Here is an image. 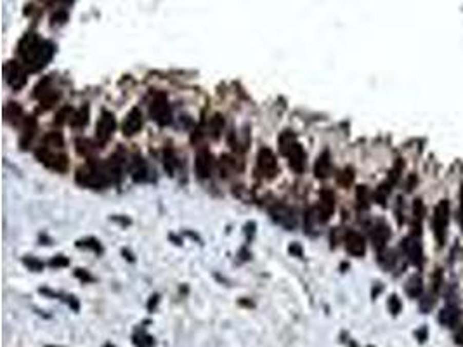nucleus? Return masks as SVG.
I'll list each match as a JSON object with an SVG mask.
<instances>
[{
    "label": "nucleus",
    "mask_w": 463,
    "mask_h": 347,
    "mask_svg": "<svg viewBox=\"0 0 463 347\" xmlns=\"http://www.w3.org/2000/svg\"><path fill=\"white\" fill-rule=\"evenodd\" d=\"M224 125H226V122H224V117L219 115V113L210 118V122H208V134H210V138L215 139V141L221 138L222 130H224Z\"/></svg>",
    "instance_id": "412c9836"
},
{
    "label": "nucleus",
    "mask_w": 463,
    "mask_h": 347,
    "mask_svg": "<svg viewBox=\"0 0 463 347\" xmlns=\"http://www.w3.org/2000/svg\"><path fill=\"white\" fill-rule=\"evenodd\" d=\"M402 246H404L408 257L413 260L415 264H420L421 262V246H420L418 241L408 238V240H404V245H402Z\"/></svg>",
    "instance_id": "b1692460"
},
{
    "label": "nucleus",
    "mask_w": 463,
    "mask_h": 347,
    "mask_svg": "<svg viewBox=\"0 0 463 347\" xmlns=\"http://www.w3.org/2000/svg\"><path fill=\"white\" fill-rule=\"evenodd\" d=\"M4 117H6V120L9 123H20L23 117V109L17 103H7L6 104V109H4Z\"/></svg>",
    "instance_id": "4be33fe9"
},
{
    "label": "nucleus",
    "mask_w": 463,
    "mask_h": 347,
    "mask_svg": "<svg viewBox=\"0 0 463 347\" xmlns=\"http://www.w3.org/2000/svg\"><path fill=\"white\" fill-rule=\"evenodd\" d=\"M75 149H76V153H79L80 157L90 158V157H92V153H94V149H95V146L90 143L89 139L79 138V139L75 141Z\"/></svg>",
    "instance_id": "393cba45"
},
{
    "label": "nucleus",
    "mask_w": 463,
    "mask_h": 347,
    "mask_svg": "<svg viewBox=\"0 0 463 347\" xmlns=\"http://www.w3.org/2000/svg\"><path fill=\"white\" fill-rule=\"evenodd\" d=\"M128 170H130V177L134 179L136 182H144L149 179V168H148V163H146V160L141 157V155H134L130 160V167H128Z\"/></svg>",
    "instance_id": "ddd939ff"
},
{
    "label": "nucleus",
    "mask_w": 463,
    "mask_h": 347,
    "mask_svg": "<svg viewBox=\"0 0 463 347\" xmlns=\"http://www.w3.org/2000/svg\"><path fill=\"white\" fill-rule=\"evenodd\" d=\"M132 339H134V345L136 347H151V345L155 344L153 337H149L148 333H146L144 328H139V330L134 333V337H132Z\"/></svg>",
    "instance_id": "c756f323"
},
{
    "label": "nucleus",
    "mask_w": 463,
    "mask_h": 347,
    "mask_svg": "<svg viewBox=\"0 0 463 347\" xmlns=\"http://www.w3.org/2000/svg\"><path fill=\"white\" fill-rule=\"evenodd\" d=\"M141 127H143V115H141V109L139 108H132L130 111H128V115L125 117V120H123V125H122V130H123V136H136L137 132L141 130Z\"/></svg>",
    "instance_id": "f8f14e48"
},
{
    "label": "nucleus",
    "mask_w": 463,
    "mask_h": 347,
    "mask_svg": "<svg viewBox=\"0 0 463 347\" xmlns=\"http://www.w3.org/2000/svg\"><path fill=\"white\" fill-rule=\"evenodd\" d=\"M406 292L410 297H420L421 294V280L420 276H413L406 285Z\"/></svg>",
    "instance_id": "7c9ffc66"
},
{
    "label": "nucleus",
    "mask_w": 463,
    "mask_h": 347,
    "mask_svg": "<svg viewBox=\"0 0 463 347\" xmlns=\"http://www.w3.org/2000/svg\"><path fill=\"white\" fill-rule=\"evenodd\" d=\"M47 347H56V345H47Z\"/></svg>",
    "instance_id": "8fccbe9b"
},
{
    "label": "nucleus",
    "mask_w": 463,
    "mask_h": 347,
    "mask_svg": "<svg viewBox=\"0 0 463 347\" xmlns=\"http://www.w3.org/2000/svg\"><path fill=\"white\" fill-rule=\"evenodd\" d=\"M356 198H357V205L359 208H366L370 205V191L366 186H359L356 191Z\"/></svg>",
    "instance_id": "473e14b6"
},
{
    "label": "nucleus",
    "mask_w": 463,
    "mask_h": 347,
    "mask_svg": "<svg viewBox=\"0 0 463 347\" xmlns=\"http://www.w3.org/2000/svg\"><path fill=\"white\" fill-rule=\"evenodd\" d=\"M448 221H449L448 202H441L437 205V208H435V216L432 219V227H434V233L439 241L444 240V231H446V227H448Z\"/></svg>",
    "instance_id": "1a4fd4ad"
},
{
    "label": "nucleus",
    "mask_w": 463,
    "mask_h": 347,
    "mask_svg": "<svg viewBox=\"0 0 463 347\" xmlns=\"http://www.w3.org/2000/svg\"><path fill=\"white\" fill-rule=\"evenodd\" d=\"M387 195H389V188H387V186H380V188L377 189V193H375V200H377L380 205H385Z\"/></svg>",
    "instance_id": "58836bf2"
},
{
    "label": "nucleus",
    "mask_w": 463,
    "mask_h": 347,
    "mask_svg": "<svg viewBox=\"0 0 463 347\" xmlns=\"http://www.w3.org/2000/svg\"><path fill=\"white\" fill-rule=\"evenodd\" d=\"M59 98H61V94L57 92V90H50L49 94H45L42 99H38L40 101V106H38V111H47V109H50L59 101Z\"/></svg>",
    "instance_id": "cd10ccee"
},
{
    "label": "nucleus",
    "mask_w": 463,
    "mask_h": 347,
    "mask_svg": "<svg viewBox=\"0 0 463 347\" xmlns=\"http://www.w3.org/2000/svg\"><path fill=\"white\" fill-rule=\"evenodd\" d=\"M257 168L265 179H274L278 174V162L269 148H262L257 155Z\"/></svg>",
    "instance_id": "20e7f679"
},
{
    "label": "nucleus",
    "mask_w": 463,
    "mask_h": 347,
    "mask_svg": "<svg viewBox=\"0 0 463 347\" xmlns=\"http://www.w3.org/2000/svg\"><path fill=\"white\" fill-rule=\"evenodd\" d=\"M290 254L297 255V257H302V248H300V245L293 243V245L290 246Z\"/></svg>",
    "instance_id": "37998d69"
},
{
    "label": "nucleus",
    "mask_w": 463,
    "mask_h": 347,
    "mask_svg": "<svg viewBox=\"0 0 463 347\" xmlns=\"http://www.w3.org/2000/svg\"><path fill=\"white\" fill-rule=\"evenodd\" d=\"M352 181H354V170H352L351 167L343 168V170L337 176V182L340 186H343V188H347V186L352 184Z\"/></svg>",
    "instance_id": "2f4dec72"
},
{
    "label": "nucleus",
    "mask_w": 463,
    "mask_h": 347,
    "mask_svg": "<svg viewBox=\"0 0 463 347\" xmlns=\"http://www.w3.org/2000/svg\"><path fill=\"white\" fill-rule=\"evenodd\" d=\"M75 276L79 278V280H82V281H94V278L89 275V273L85 271V269H76L75 271Z\"/></svg>",
    "instance_id": "79ce46f5"
},
{
    "label": "nucleus",
    "mask_w": 463,
    "mask_h": 347,
    "mask_svg": "<svg viewBox=\"0 0 463 347\" xmlns=\"http://www.w3.org/2000/svg\"><path fill=\"white\" fill-rule=\"evenodd\" d=\"M149 117L151 120H155L160 127H165L170 123V104H168V99L165 94H157L153 98V101L149 104Z\"/></svg>",
    "instance_id": "7ed1b4c3"
},
{
    "label": "nucleus",
    "mask_w": 463,
    "mask_h": 347,
    "mask_svg": "<svg viewBox=\"0 0 463 347\" xmlns=\"http://www.w3.org/2000/svg\"><path fill=\"white\" fill-rule=\"evenodd\" d=\"M76 184L84 186V188L90 189H104L111 182V177L106 170V165L98 163L95 160L90 158L84 167H80L76 170L75 176Z\"/></svg>",
    "instance_id": "f03ea898"
},
{
    "label": "nucleus",
    "mask_w": 463,
    "mask_h": 347,
    "mask_svg": "<svg viewBox=\"0 0 463 347\" xmlns=\"http://www.w3.org/2000/svg\"><path fill=\"white\" fill-rule=\"evenodd\" d=\"M68 20V14L64 11H57L56 14L52 16V25H63L64 21Z\"/></svg>",
    "instance_id": "a19ab883"
},
{
    "label": "nucleus",
    "mask_w": 463,
    "mask_h": 347,
    "mask_svg": "<svg viewBox=\"0 0 463 347\" xmlns=\"http://www.w3.org/2000/svg\"><path fill=\"white\" fill-rule=\"evenodd\" d=\"M52 170H56V172H66L68 170V158H66V155H56V157H54V162H52Z\"/></svg>",
    "instance_id": "72a5a7b5"
},
{
    "label": "nucleus",
    "mask_w": 463,
    "mask_h": 347,
    "mask_svg": "<svg viewBox=\"0 0 463 347\" xmlns=\"http://www.w3.org/2000/svg\"><path fill=\"white\" fill-rule=\"evenodd\" d=\"M389 309H391L392 314H399L401 313V300L397 299L396 295H392L391 299H389Z\"/></svg>",
    "instance_id": "ea45409f"
},
{
    "label": "nucleus",
    "mask_w": 463,
    "mask_h": 347,
    "mask_svg": "<svg viewBox=\"0 0 463 347\" xmlns=\"http://www.w3.org/2000/svg\"><path fill=\"white\" fill-rule=\"evenodd\" d=\"M23 262H25V266L30 269V271H35V273H40L44 269V262L35 257H31V255H28V257L23 259Z\"/></svg>",
    "instance_id": "c9c22d12"
},
{
    "label": "nucleus",
    "mask_w": 463,
    "mask_h": 347,
    "mask_svg": "<svg viewBox=\"0 0 463 347\" xmlns=\"http://www.w3.org/2000/svg\"><path fill=\"white\" fill-rule=\"evenodd\" d=\"M177 165H179V162H177V155H176V151H173V148L170 144L165 146V149H163V167H165V170L170 174V176H173Z\"/></svg>",
    "instance_id": "6ab92c4d"
},
{
    "label": "nucleus",
    "mask_w": 463,
    "mask_h": 347,
    "mask_svg": "<svg viewBox=\"0 0 463 347\" xmlns=\"http://www.w3.org/2000/svg\"><path fill=\"white\" fill-rule=\"evenodd\" d=\"M269 214H271V217L278 222V224H281L283 227H286V229H293V227L297 226L295 212H293V208H290L285 203H274L273 207L269 208Z\"/></svg>",
    "instance_id": "423d86ee"
},
{
    "label": "nucleus",
    "mask_w": 463,
    "mask_h": 347,
    "mask_svg": "<svg viewBox=\"0 0 463 347\" xmlns=\"http://www.w3.org/2000/svg\"><path fill=\"white\" fill-rule=\"evenodd\" d=\"M370 347H371V345H370Z\"/></svg>",
    "instance_id": "3c124183"
},
{
    "label": "nucleus",
    "mask_w": 463,
    "mask_h": 347,
    "mask_svg": "<svg viewBox=\"0 0 463 347\" xmlns=\"http://www.w3.org/2000/svg\"><path fill=\"white\" fill-rule=\"evenodd\" d=\"M439 321L442 323L444 326H455L458 323V309L455 307V305H448V307H444L441 314H439Z\"/></svg>",
    "instance_id": "5701e85b"
},
{
    "label": "nucleus",
    "mask_w": 463,
    "mask_h": 347,
    "mask_svg": "<svg viewBox=\"0 0 463 347\" xmlns=\"http://www.w3.org/2000/svg\"><path fill=\"white\" fill-rule=\"evenodd\" d=\"M71 115H73V109L70 106H64V108H61L56 113V117H54V123H56V125H63V123L68 120V118H71ZM68 122H70V120H68Z\"/></svg>",
    "instance_id": "f704fd0d"
},
{
    "label": "nucleus",
    "mask_w": 463,
    "mask_h": 347,
    "mask_svg": "<svg viewBox=\"0 0 463 347\" xmlns=\"http://www.w3.org/2000/svg\"><path fill=\"white\" fill-rule=\"evenodd\" d=\"M285 157L288 158V165H290L292 170H295L297 174L304 172V168H305V151H304V148L300 146L299 141L292 146V149L285 155Z\"/></svg>",
    "instance_id": "4468645a"
},
{
    "label": "nucleus",
    "mask_w": 463,
    "mask_h": 347,
    "mask_svg": "<svg viewBox=\"0 0 463 347\" xmlns=\"http://www.w3.org/2000/svg\"><path fill=\"white\" fill-rule=\"evenodd\" d=\"M50 266L52 267H66L68 264H70V260H68L66 257H64V255H56V257H52L50 259Z\"/></svg>",
    "instance_id": "4c0bfd02"
},
{
    "label": "nucleus",
    "mask_w": 463,
    "mask_h": 347,
    "mask_svg": "<svg viewBox=\"0 0 463 347\" xmlns=\"http://www.w3.org/2000/svg\"><path fill=\"white\" fill-rule=\"evenodd\" d=\"M89 122V106H82L80 109L73 111V115L70 118V125L73 129H84Z\"/></svg>",
    "instance_id": "aec40b11"
},
{
    "label": "nucleus",
    "mask_w": 463,
    "mask_h": 347,
    "mask_svg": "<svg viewBox=\"0 0 463 347\" xmlns=\"http://www.w3.org/2000/svg\"><path fill=\"white\" fill-rule=\"evenodd\" d=\"M76 246H84V248H89V250H94V252H101V245L98 240L94 238H85V240H80L79 243H76Z\"/></svg>",
    "instance_id": "e433bc0d"
},
{
    "label": "nucleus",
    "mask_w": 463,
    "mask_h": 347,
    "mask_svg": "<svg viewBox=\"0 0 463 347\" xmlns=\"http://www.w3.org/2000/svg\"><path fill=\"white\" fill-rule=\"evenodd\" d=\"M114 129H117V120H114L113 113L103 111L99 117L98 123H95V139L99 144H106L109 138L113 136Z\"/></svg>",
    "instance_id": "39448f33"
},
{
    "label": "nucleus",
    "mask_w": 463,
    "mask_h": 347,
    "mask_svg": "<svg viewBox=\"0 0 463 347\" xmlns=\"http://www.w3.org/2000/svg\"><path fill=\"white\" fill-rule=\"evenodd\" d=\"M104 347H114V345H111V344H106V345H104Z\"/></svg>",
    "instance_id": "09e8293b"
},
{
    "label": "nucleus",
    "mask_w": 463,
    "mask_h": 347,
    "mask_svg": "<svg viewBox=\"0 0 463 347\" xmlns=\"http://www.w3.org/2000/svg\"><path fill=\"white\" fill-rule=\"evenodd\" d=\"M460 200H461V203H463V188H461V193H460Z\"/></svg>",
    "instance_id": "de8ad7c7"
},
{
    "label": "nucleus",
    "mask_w": 463,
    "mask_h": 347,
    "mask_svg": "<svg viewBox=\"0 0 463 347\" xmlns=\"http://www.w3.org/2000/svg\"><path fill=\"white\" fill-rule=\"evenodd\" d=\"M157 302H158V295H155V297H151V300H149V304H148V307H149V311L151 309L155 307V305H157Z\"/></svg>",
    "instance_id": "49530a36"
},
{
    "label": "nucleus",
    "mask_w": 463,
    "mask_h": 347,
    "mask_svg": "<svg viewBox=\"0 0 463 347\" xmlns=\"http://www.w3.org/2000/svg\"><path fill=\"white\" fill-rule=\"evenodd\" d=\"M389 236H391V231H389V226L385 222H377L371 231V240H373V245L377 246L378 250H382L385 243H387Z\"/></svg>",
    "instance_id": "a211bd4d"
},
{
    "label": "nucleus",
    "mask_w": 463,
    "mask_h": 347,
    "mask_svg": "<svg viewBox=\"0 0 463 347\" xmlns=\"http://www.w3.org/2000/svg\"><path fill=\"white\" fill-rule=\"evenodd\" d=\"M44 146H47V148H63L64 146V139H63V134L61 132H49V134L44 136V141H42Z\"/></svg>",
    "instance_id": "bb28decb"
},
{
    "label": "nucleus",
    "mask_w": 463,
    "mask_h": 347,
    "mask_svg": "<svg viewBox=\"0 0 463 347\" xmlns=\"http://www.w3.org/2000/svg\"><path fill=\"white\" fill-rule=\"evenodd\" d=\"M416 335H418L420 342H425V337H427V328H421V332H418Z\"/></svg>",
    "instance_id": "a18cd8bd"
},
{
    "label": "nucleus",
    "mask_w": 463,
    "mask_h": 347,
    "mask_svg": "<svg viewBox=\"0 0 463 347\" xmlns=\"http://www.w3.org/2000/svg\"><path fill=\"white\" fill-rule=\"evenodd\" d=\"M345 248H347V252L351 255H354V257H361V255H364V252H366L364 238L359 235V233L349 231L345 235Z\"/></svg>",
    "instance_id": "2eb2a0df"
},
{
    "label": "nucleus",
    "mask_w": 463,
    "mask_h": 347,
    "mask_svg": "<svg viewBox=\"0 0 463 347\" xmlns=\"http://www.w3.org/2000/svg\"><path fill=\"white\" fill-rule=\"evenodd\" d=\"M212 168H214V160L212 155H210L208 149H200L198 155H196L195 160V172L200 179H208L212 176Z\"/></svg>",
    "instance_id": "9d476101"
},
{
    "label": "nucleus",
    "mask_w": 463,
    "mask_h": 347,
    "mask_svg": "<svg viewBox=\"0 0 463 347\" xmlns=\"http://www.w3.org/2000/svg\"><path fill=\"white\" fill-rule=\"evenodd\" d=\"M333 210H335V195L330 189H323L319 195V205H318V219L321 222H326L332 217Z\"/></svg>",
    "instance_id": "9b49d317"
},
{
    "label": "nucleus",
    "mask_w": 463,
    "mask_h": 347,
    "mask_svg": "<svg viewBox=\"0 0 463 347\" xmlns=\"http://www.w3.org/2000/svg\"><path fill=\"white\" fill-rule=\"evenodd\" d=\"M17 54L30 71H38L54 56V45L36 33H26L17 44Z\"/></svg>",
    "instance_id": "f257e3e1"
},
{
    "label": "nucleus",
    "mask_w": 463,
    "mask_h": 347,
    "mask_svg": "<svg viewBox=\"0 0 463 347\" xmlns=\"http://www.w3.org/2000/svg\"><path fill=\"white\" fill-rule=\"evenodd\" d=\"M295 143H297V139H295V136H293V132L285 130L281 136H279V151L283 155H286Z\"/></svg>",
    "instance_id": "c85d7f7f"
},
{
    "label": "nucleus",
    "mask_w": 463,
    "mask_h": 347,
    "mask_svg": "<svg viewBox=\"0 0 463 347\" xmlns=\"http://www.w3.org/2000/svg\"><path fill=\"white\" fill-rule=\"evenodd\" d=\"M35 132H36V120H35V117H25V118H23V132H21V139H20L21 149L30 148L31 139H33Z\"/></svg>",
    "instance_id": "dca6fc26"
},
{
    "label": "nucleus",
    "mask_w": 463,
    "mask_h": 347,
    "mask_svg": "<svg viewBox=\"0 0 463 347\" xmlns=\"http://www.w3.org/2000/svg\"><path fill=\"white\" fill-rule=\"evenodd\" d=\"M6 80L11 85V89L20 90L26 85V71L20 63L9 61L6 65Z\"/></svg>",
    "instance_id": "0eeeda50"
},
{
    "label": "nucleus",
    "mask_w": 463,
    "mask_h": 347,
    "mask_svg": "<svg viewBox=\"0 0 463 347\" xmlns=\"http://www.w3.org/2000/svg\"><path fill=\"white\" fill-rule=\"evenodd\" d=\"M106 170L111 177V182H120L123 177V170H125V153L122 149H117L106 162Z\"/></svg>",
    "instance_id": "6e6552de"
},
{
    "label": "nucleus",
    "mask_w": 463,
    "mask_h": 347,
    "mask_svg": "<svg viewBox=\"0 0 463 347\" xmlns=\"http://www.w3.org/2000/svg\"><path fill=\"white\" fill-rule=\"evenodd\" d=\"M455 340H456L458 345H463V326L460 328V330H458V333L455 335Z\"/></svg>",
    "instance_id": "c03bdc74"
},
{
    "label": "nucleus",
    "mask_w": 463,
    "mask_h": 347,
    "mask_svg": "<svg viewBox=\"0 0 463 347\" xmlns=\"http://www.w3.org/2000/svg\"><path fill=\"white\" fill-rule=\"evenodd\" d=\"M330 172H332V160H330V153L323 151L314 163V176L318 177V179H326V177L330 176Z\"/></svg>",
    "instance_id": "f3484780"
},
{
    "label": "nucleus",
    "mask_w": 463,
    "mask_h": 347,
    "mask_svg": "<svg viewBox=\"0 0 463 347\" xmlns=\"http://www.w3.org/2000/svg\"><path fill=\"white\" fill-rule=\"evenodd\" d=\"M50 90H54V89H52V79H50V76H44V79L35 85V89H33V98L42 99L45 94H49V92H50Z\"/></svg>",
    "instance_id": "a878e982"
}]
</instances>
